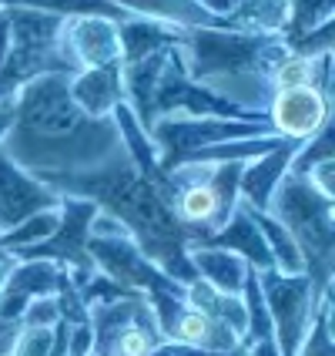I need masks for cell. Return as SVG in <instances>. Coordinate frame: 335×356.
Here are the masks:
<instances>
[{
	"instance_id": "cell-17",
	"label": "cell",
	"mask_w": 335,
	"mask_h": 356,
	"mask_svg": "<svg viewBox=\"0 0 335 356\" xmlns=\"http://www.w3.org/2000/svg\"><path fill=\"white\" fill-rule=\"evenodd\" d=\"M71 98L87 118H111V111L124 101L121 88V64L84 67L71 78Z\"/></svg>"
},
{
	"instance_id": "cell-36",
	"label": "cell",
	"mask_w": 335,
	"mask_h": 356,
	"mask_svg": "<svg viewBox=\"0 0 335 356\" xmlns=\"http://www.w3.org/2000/svg\"><path fill=\"white\" fill-rule=\"evenodd\" d=\"M7 51H10V20H7V7H0V67L7 60Z\"/></svg>"
},
{
	"instance_id": "cell-2",
	"label": "cell",
	"mask_w": 335,
	"mask_h": 356,
	"mask_svg": "<svg viewBox=\"0 0 335 356\" xmlns=\"http://www.w3.org/2000/svg\"><path fill=\"white\" fill-rule=\"evenodd\" d=\"M10 101L14 128L0 148L31 175L87 172L124 148L114 121L87 118L74 104L67 74L27 81Z\"/></svg>"
},
{
	"instance_id": "cell-23",
	"label": "cell",
	"mask_w": 335,
	"mask_h": 356,
	"mask_svg": "<svg viewBox=\"0 0 335 356\" xmlns=\"http://www.w3.org/2000/svg\"><path fill=\"white\" fill-rule=\"evenodd\" d=\"M292 14V0H235V10L225 17L228 31L245 34H278L285 31Z\"/></svg>"
},
{
	"instance_id": "cell-25",
	"label": "cell",
	"mask_w": 335,
	"mask_h": 356,
	"mask_svg": "<svg viewBox=\"0 0 335 356\" xmlns=\"http://www.w3.org/2000/svg\"><path fill=\"white\" fill-rule=\"evenodd\" d=\"M58 218H60L58 209H47V212H34V216H27L24 222H17L10 232H0V245H3V252H7V256H17V252H24V249H31V245L44 242V238L58 229Z\"/></svg>"
},
{
	"instance_id": "cell-24",
	"label": "cell",
	"mask_w": 335,
	"mask_h": 356,
	"mask_svg": "<svg viewBox=\"0 0 335 356\" xmlns=\"http://www.w3.org/2000/svg\"><path fill=\"white\" fill-rule=\"evenodd\" d=\"M248 212H252V218H255L258 232H261V238H265V245H268V252H272V262H275L278 273H289V276L305 273L302 256H298V245L292 242V236H289L268 212H258V209H248Z\"/></svg>"
},
{
	"instance_id": "cell-32",
	"label": "cell",
	"mask_w": 335,
	"mask_h": 356,
	"mask_svg": "<svg viewBox=\"0 0 335 356\" xmlns=\"http://www.w3.org/2000/svg\"><path fill=\"white\" fill-rule=\"evenodd\" d=\"M60 323V313H58V302L54 296H40L34 302H27L24 316H20V326H44V330H54Z\"/></svg>"
},
{
	"instance_id": "cell-26",
	"label": "cell",
	"mask_w": 335,
	"mask_h": 356,
	"mask_svg": "<svg viewBox=\"0 0 335 356\" xmlns=\"http://www.w3.org/2000/svg\"><path fill=\"white\" fill-rule=\"evenodd\" d=\"M335 14V0H292V14H289V24L282 31V40L285 47L295 44L302 34L316 31L322 24H329Z\"/></svg>"
},
{
	"instance_id": "cell-5",
	"label": "cell",
	"mask_w": 335,
	"mask_h": 356,
	"mask_svg": "<svg viewBox=\"0 0 335 356\" xmlns=\"http://www.w3.org/2000/svg\"><path fill=\"white\" fill-rule=\"evenodd\" d=\"M241 168H245V161H228V165L184 161L171 172H164L168 192H171V209H175L178 222L191 232V249L232 218L238 205Z\"/></svg>"
},
{
	"instance_id": "cell-35",
	"label": "cell",
	"mask_w": 335,
	"mask_h": 356,
	"mask_svg": "<svg viewBox=\"0 0 335 356\" xmlns=\"http://www.w3.org/2000/svg\"><path fill=\"white\" fill-rule=\"evenodd\" d=\"M151 356H225V353H212V350H201V346H188V343H171V339H164ZM232 356H245V353H232Z\"/></svg>"
},
{
	"instance_id": "cell-4",
	"label": "cell",
	"mask_w": 335,
	"mask_h": 356,
	"mask_svg": "<svg viewBox=\"0 0 335 356\" xmlns=\"http://www.w3.org/2000/svg\"><path fill=\"white\" fill-rule=\"evenodd\" d=\"M268 216L292 236L305 276L316 289L332 293L335 273V198L322 195L305 175H289L278 181L275 195L268 202Z\"/></svg>"
},
{
	"instance_id": "cell-20",
	"label": "cell",
	"mask_w": 335,
	"mask_h": 356,
	"mask_svg": "<svg viewBox=\"0 0 335 356\" xmlns=\"http://www.w3.org/2000/svg\"><path fill=\"white\" fill-rule=\"evenodd\" d=\"M188 259H191V269L195 276L212 286L218 293H228V296H241L245 289V279H248V266L238 256L225 252V249H212V245H195L188 249Z\"/></svg>"
},
{
	"instance_id": "cell-42",
	"label": "cell",
	"mask_w": 335,
	"mask_h": 356,
	"mask_svg": "<svg viewBox=\"0 0 335 356\" xmlns=\"http://www.w3.org/2000/svg\"><path fill=\"white\" fill-rule=\"evenodd\" d=\"M87 356H98V353H87Z\"/></svg>"
},
{
	"instance_id": "cell-11",
	"label": "cell",
	"mask_w": 335,
	"mask_h": 356,
	"mask_svg": "<svg viewBox=\"0 0 335 356\" xmlns=\"http://www.w3.org/2000/svg\"><path fill=\"white\" fill-rule=\"evenodd\" d=\"M265 118L275 138L309 141L316 131H322L332 121V98L325 91L312 88H289V91H272Z\"/></svg>"
},
{
	"instance_id": "cell-40",
	"label": "cell",
	"mask_w": 335,
	"mask_h": 356,
	"mask_svg": "<svg viewBox=\"0 0 335 356\" xmlns=\"http://www.w3.org/2000/svg\"><path fill=\"white\" fill-rule=\"evenodd\" d=\"M10 326H14V323H0V333H7V330H10Z\"/></svg>"
},
{
	"instance_id": "cell-27",
	"label": "cell",
	"mask_w": 335,
	"mask_h": 356,
	"mask_svg": "<svg viewBox=\"0 0 335 356\" xmlns=\"http://www.w3.org/2000/svg\"><path fill=\"white\" fill-rule=\"evenodd\" d=\"M241 302H245V346L258 343V339H272V319H268L265 299L258 289V273H248L245 289H241Z\"/></svg>"
},
{
	"instance_id": "cell-15",
	"label": "cell",
	"mask_w": 335,
	"mask_h": 356,
	"mask_svg": "<svg viewBox=\"0 0 335 356\" xmlns=\"http://www.w3.org/2000/svg\"><path fill=\"white\" fill-rule=\"evenodd\" d=\"M298 148H302V141L282 138L268 155H261V159H255V161H245L241 178H238V198H241L248 209L268 212V202L275 195L278 181L289 175L292 159L298 155Z\"/></svg>"
},
{
	"instance_id": "cell-37",
	"label": "cell",
	"mask_w": 335,
	"mask_h": 356,
	"mask_svg": "<svg viewBox=\"0 0 335 356\" xmlns=\"http://www.w3.org/2000/svg\"><path fill=\"white\" fill-rule=\"evenodd\" d=\"M245 356H282V353H278L275 339H258V343L245 346Z\"/></svg>"
},
{
	"instance_id": "cell-31",
	"label": "cell",
	"mask_w": 335,
	"mask_h": 356,
	"mask_svg": "<svg viewBox=\"0 0 335 356\" xmlns=\"http://www.w3.org/2000/svg\"><path fill=\"white\" fill-rule=\"evenodd\" d=\"M332 40H335V20L322 24L316 31L302 34L295 44H289V54H298V58H322V54H332Z\"/></svg>"
},
{
	"instance_id": "cell-3",
	"label": "cell",
	"mask_w": 335,
	"mask_h": 356,
	"mask_svg": "<svg viewBox=\"0 0 335 356\" xmlns=\"http://www.w3.org/2000/svg\"><path fill=\"white\" fill-rule=\"evenodd\" d=\"M178 54L188 78L241 111H265L272 98V71L289 47L278 34H245L225 27L181 31Z\"/></svg>"
},
{
	"instance_id": "cell-14",
	"label": "cell",
	"mask_w": 335,
	"mask_h": 356,
	"mask_svg": "<svg viewBox=\"0 0 335 356\" xmlns=\"http://www.w3.org/2000/svg\"><path fill=\"white\" fill-rule=\"evenodd\" d=\"M60 269L47 259H14V269L0 293V323H20L27 302L40 296H54Z\"/></svg>"
},
{
	"instance_id": "cell-22",
	"label": "cell",
	"mask_w": 335,
	"mask_h": 356,
	"mask_svg": "<svg viewBox=\"0 0 335 356\" xmlns=\"http://www.w3.org/2000/svg\"><path fill=\"white\" fill-rule=\"evenodd\" d=\"M118 40H121V64H131V60L151 58V54L178 47L181 31L161 27V24L144 17H128L118 24Z\"/></svg>"
},
{
	"instance_id": "cell-41",
	"label": "cell",
	"mask_w": 335,
	"mask_h": 356,
	"mask_svg": "<svg viewBox=\"0 0 335 356\" xmlns=\"http://www.w3.org/2000/svg\"><path fill=\"white\" fill-rule=\"evenodd\" d=\"M3 256H7V252H3V245H0V259H3Z\"/></svg>"
},
{
	"instance_id": "cell-10",
	"label": "cell",
	"mask_w": 335,
	"mask_h": 356,
	"mask_svg": "<svg viewBox=\"0 0 335 356\" xmlns=\"http://www.w3.org/2000/svg\"><path fill=\"white\" fill-rule=\"evenodd\" d=\"M87 256H91L98 273H104L108 279H114L118 286H124V289H131V293H138L144 299H155V296L184 299V286L175 282L171 276H164L128 236L87 238Z\"/></svg>"
},
{
	"instance_id": "cell-34",
	"label": "cell",
	"mask_w": 335,
	"mask_h": 356,
	"mask_svg": "<svg viewBox=\"0 0 335 356\" xmlns=\"http://www.w3.org/2000/svg\"><path fill=\"white\" fill-rule=\"evenodd\" d=\"M309 181L316 185L322 195H329V198H335V159H329V161H318L316 168L309 172Z\"/></svg>"
},
{
	"instance_id": "cell-33",
	"label": "cell",
	"mask_w": 335,
	"mask_h": 356,
	"mask_svg": "<svg viewBox=\"0 0 335 356\" xmlns=\"http://www.w3.org/2000/svg\"><path fill=\"white\" fill-rule=\"evenodd\" d=\"M94 353V337H91V326L80 323V326H67V356H87Z\"/></svg>"
},
{
	"instance_id": "cell-12",
	"label": "cell",
	"mask_w": 335,
	"mask_h": 356,
	"mask_svg": "<svg viewBox=\"0 0 335 356\" xmlns=\"http://www.w3.org/2000/svg\"><path fill=\"white\" fill-rule=\"evenodd\" d=\"M58 192H51L44 181H37L31 172H24L17 161L0 148V232H10L27 216L58 209Z\"/></svg>"
},
{
	"instance_id": "cell-9",
	"label": "cell",
	"mask_w": 335,
	"mask_h": 356,
	"mask_svg": "<svg viewBox=\"0 0 335 356\" xmlns=\"http://www.w3.org/2000/svg\"><path fill=\"white\" fill-rule=\"evenodd\" d=\"M58 212H60L58 229L44 242L17 252L14 259H47L58 269H64L74 286H80V282H87V279L98 273L91 256H87V238H91V222L98 216V205L87 202V198L60 195Z\"/></svg>"
},
{
	"instance_id": "cell-18",
	"label": "cell",
	"mask_w": 335,
	"mask_h": 356,
	"mask_svg": "<svg viewBox=\"0 0 335 356\" xmlns=\"http://www.w3.org/2000/svg\"><path fill=\"white\" fill-rule=\"evenodd\" d=\"M131 17L155 20L171 31H201V27H225V17H215L198 0H114ZM228 31V27H225Z\"/></svg>"
},
{
	"instance_id": "cell-19",
	"label": "cell",
	"mask_w": 335,
	"mask_h": 356,
	"mask_svg": "<svg viewBox=\"0 0 335 356\" xmlns=\"http://www.w3.org/2000/svg\"><path fill=\"white\" fill-rule=\"evenodd\" d=\"M171 343H188V346H201V350H212V353H245V343L225 326V323H218V319L205 316L201 309L195 306H181V313L175 316L171 323V330H168V337Z\"/></svg>"
},
{
	"instance_id": "cell-1",
	"label": "cell",
	"mask_w": 335,
	"mask_h": 356,
	"mask_svg": "<svg viewBox=\"0 0 335 356\" xmlns=\"http://www.w3.org/2000/svg\"><path fill=\"white\" fill-rule=\"evenodd\" d=\"M44 181L51 192L58 195L87 198L98 205V212L111 216L114 222L124 225V232L138 245L144 256L158 266L164 276H171L181 286L195 282L191 269V232L178 222L171 209V192H168V178L161 175L158 181L144 178L135 168V161L128 159V152L121 148L108 161H101L87 172L74 175H34Z\"/></svg>"
},
{
	"instance_id": "cell-28",
	"label": "cell",
	"mask_w": 335,
	"mask_h": 356,
	"mask_svg": "<svg viewBox=\"0 0 335 356\" xmlns=\"http://www.w3.org/2000/svg\"><path fill=\"white\" fill-rule=\"evenodd\" d=\"M295 356H335V339H332V296L322 299L316 313V323L309 330V337L302 339Z\"/></svg>"
},
{
	"instance_id": "cell-38",
	"label": "cell",
	"mask_w": 335,
	"mask_h": 356,
	"mask_svg": "<svg viewBox=\"0 0 335 356\" xmlns=\"http://www.w3.org/2000/svg\"><path fill=\"white\" fill-rule=\"evenodd\" d=\"M10 128H14V101H0V145Z\"/></svg>"
},
{
	"instance_id": "cell-8",
	"label": "cell",
	"mask_w": 335,
	"mask_h": 356,
	"mask_svg": "<svg viewBox=\"0 0 335 356\" xmlns=\"http://www.w3.org/2000/svg\"><path fill=\"white\" fill-rule=\"evenodd\" d=\"M171 115H184V118H225V121H265V111H241L232 101L212 95L208 88H201L188 78L181 54L168 51V60L161 67V78L155 84V98H151V124L158 118H171Z\"/></svg>"
},
{
	"instance_id": "cell-21",
	"label": "cell",
	"mask_w": 335,
	"mask_h": 356,
	"mask_svg": "<svg viewBox=\"0 0 335 356\" xmlns=\"http://www.w3.org/2000/svg\"><path fill=\"white\" fill-rule=\"evenodd\" d=\"M161 343H164V337L158 333V323H155L148 302H144L124 326H118L108 339H101L94 346V353L98 356H151Z\"/></svg>"
},
{
	"instance_id": "cell-7",
	"label": "cell",
	"mask_w": 335,
	"mask_h": 356,
	"mask_svg": "<svg viewBox=\"0 0 335 356\" xmlns=\"http://www.w3.org/2000/svg\"><path fill=\"white\" fill-rule=\"evenodd\" d=\"M272 135V128L265 121H225V118H184V115H171V118H158L151 124L148 138L158 152V172H171L181 159H188L198 148H208L218 141L232 138H265Z\"/></svg>"
},
{
	"instance_id": "cell-39",
	"label": "cell",
	"mask_w": 335,
	"mask_h": 356,
	"mask_svg": "<svg viewBox=\"0 0 335 356\" xmlns=\"http://www.w3.org/2000/svg\"><path fill=\"white\" fill-rule=\"evenodd\" d=\"M10 269H14V256H3L0 259V293H3V282L10 276Z\"/></svg>"
},
{
	"instance_id": "cell-30",
	"label": "cell",
	"mask_w": 335,
	"mask_h": 356,
	"mask_svg": "<svg viewBox=\"0 0 335 356\" xmlns=\"http://www.w3.org/2000/svg\"><path fill=\"white\" fill-rule=\"evenodd\" d=\"M54 346V330H44V326H20L10 356H47Z\"/></svg>"
},
{
	"instance_id": "cell-6",
	"label": "cell",
	"mask_w": 335,
	"mask_h": 356,
	"mask_svg": "<svg viewBox=\"0 0 335 356\" xmlns=\"http://www.w3.org/2000/svg\"><path fill=\"white\" fill-rule=\"evenodd\" d=\"M258 289L265 299V309L272 319V339H275L278 353L282 356H295L302 339L309 337L316 313L322 306V299L332 293L316 289V282L305 273H278V269H265L258 273Z\"/></svg>"
},
{
	"instance_id": "cell-29",
	"label": "cell",
	"mask_w": 335,
	"mask_h": 356,
	"mask_svg": "<svg viewBox=\"0 0 335 356\" xmlns=\"http://www.w3.org/2000/svg\"><path fill=\"white\" fill-rule=\"evenodd\" d=\"M54 302H58L60 323H67V326H80V323H87V306H84L78 286L71 282V276H67L64 269H60V282H58V293H54Z\"/></svg>"
},
{
	"instance_id": "cell-16",
	"label": "cell",
	"mask_w": 335,
	"mask_h": 356,
	"mask_svg": "<svg viewBox=\"0 0 335 356\" xmlns=\"http://www.w3.org/2000/svg\"><path fill=\"white\" fill-rule=\"evenodd\" d=\"M198 245H212V249H225V252H232L238 256L252 273H265V269H275V262H272V252H268V245H265V238L258 232L255 218L248 212V205L238 198L235 212L232 218L212 232L208 238H201Z\"/></svg>"
},
{
	"instance_id": "cell-13",
	"label": "cell",
	"mask_w": 335,
	"mask_h": 356,
	"mask_svg": "<svg viewBox=\"0 0 335 356\" xmlns=\"http://www.w3.org/2000/svg\"><path fill=\"white\" fill-rule=\"evenodd\" d=\"M60 40H64V58L71 60L74 74L84 67L121 64L118 24L108 17H67Z\"/></svg>"
}]
</instances>
